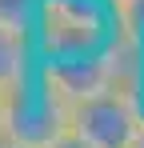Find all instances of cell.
Here are the masks:
<instances>
[{"instance_id":"8992f818","label":"cell","mask_w":144,"mask_h":148,"mask_svg":"<svg viewBox=\"0 0 144 148\" xmlns=\"http://www.w3.org/2000/svg\"><path fill=\"white\" fill-rule=\"evenodd\" d=\"M120 28L132 32V36L144 44V0H128V4H120Z\"/></svg>"},{"instance_id":"6da1fadb","label":"cell","mask_w":144,"mask_h":148,"mask_svg":"<svg viewBox=\"0 0 144 148\" xmlns=\"http://www.w3.org/2000/svg\"><path fill=\"white\" fill-rule=\"evenodd\" d=\"M120 36V8L112 0H40L32 44L40 64L80 60L112 48Z\"/></svg>"},{"instance_id":"9c48e42d","label":"cell","mask_w":144,"mask_h":148,"mask_svg":"<svg viewBox=\"0 0 144 148\" xmlns=\"http://www.w3.org/2000/svg\"><path fill=\"white\" fill-rule=\"evenodd\" d=\"M8 132H4V96H0V140H4Z\"/></svg>"},{"instance_id":"52a82bcc","label":"cell","mask_w":144,"mask_h":148,"mask_svg":"<svg viewBox=\"0 0 144 148\" xmlns=\"http://www.w3.org/2000/svg\"><path fill=\"white\" fill-rule=\"evenodd\" d=\"M48 148H92V144H84V140H80L76 132H64L60 140H52V144H48Z\"/></svg>"},{"instance_id":"7c38bea8","label":"cell","mask_w":144,"mask_h":148,"mask_svg":"<svg viewBox=\"0 0 144 148\" xmlns=\"http://www.w3.org/2000/svg\"><path fill=\"white\" fill-rule=\"evenodd\" d=\"M112 4H116V8H120V4H128V0H112Z\"/></svg>"},{"instance_id":"ba28073f","label":"cell","mask_w":144,"mask_h":148,"mask_svg":"<svg viewBox=\"0 0 144 148\" xmlns=\"http://www.w3.org/2000/svg\"><path fill=\"white\" fill-rule=\"evenodd\" d=\"M0 148H32V144H20V140H12V136H4V140H0Z\"/></svg>"},{"instance_id":"3957f363","label":"cell","mask_w":144,"mask_h":148,"mask_svg":"<svg viewBox=\"0 0 144 148\" xmlns=\"http://www.w3.org/2000/svg\"><path fill=\"white\" fill-rule=\"evenodd\" d=\"M144 124V100L136 88H108L72 104V132L92 148H132Z\"/></svg>"},{"instance_id":"277c9868","label":"cell","mask_w":144,"mask_h":148,"mask_svg":"<svg viewBox=\"0 0 144 148\" xmlns=\"http://www.w3.org/2000/svg\"><path fill=\"white\" fill-rule=\"evenodd\" d=\"M40 68V56L28 32H12L0 24V96L16 92L20 84H28Z\"/></svg>"},{"instance_id":"7a4b0ae2","label":"cell","mask_w":144,"mask_h":148,"mask_svg":"<svg viewBox=\"0 0 144 148\" xmlns=\"http://www.w3.org/2000/svg\"><path fill=\"white\" fill-rule=\"evenodd\" d=\"M4 132L20 144L48 148L64 132H72V104L36 68V76L28 84H20L16 92L4 96Z\"/></svg>"},{"instance_id":"5b68a950","label":"cell","mask_w":144,"mask_h":148,"mask_svg":"<svg viewBox=\"0 0 144 148\" xmlns=\"http://www.w3.org/2000/svg\"><path fill=\"white\" fill-rule=\"evenodd\" d=\"M36 8H40V0H0V24L12 28V32H28L32 36Z\"/></svg>"},{"instance_id":"8fae6325","label":"cell","mask_w":144,"mask_h":148,"mask_svg":"<svg viewBox=\"0 0 144 148\" xmlns=\"http://www.w3.org/2000/svg\"><path fill=\"white\" fill-rule=\"evenodd\" d=\"M136 92H140V100H144V68H140V84H136Z\"/></svg>"},{"instance_id":"30bf717a","label":"cell","mask_w":144,"mask_h":148,"mask_svg":"<svg viewBox=\"0 0 144 148\" xmlns=\"http://www.w3.org/2000/svg\"><path fill=\"white\" fill-rule=\"evenodd\" d=\"M132 148H144V124H140V132H136V140H132Z\"/></svg>"}]
</instances>
